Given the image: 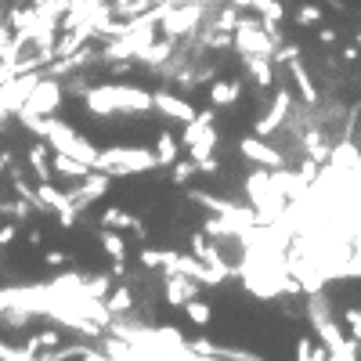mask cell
<instances>
[{
    "instance_id": "11",
    "label": "cell",
    "mask_w": 361,
    "mask_h": 361,
    "mask_svg": "<svg viewBox=\"0 0 361 361\" xmlns=\"http://www.w3.org/2000/svg\"><path fill=\"white\" fill-rule=\"evenodd\" d=\"M105 192H109V173H102V170H90V173L83 177V185L69 192V202H73L76 209H83V206H90L94 199H102Z\"/></svg>"
},
{
    "instance_id": "12",
    "label": "cell",
    "mask_w": 361,
    "mask_h": 361,
    "mask_svg": "<svg viewBox=\"0 0 361 361\" xmlns=\"http://www.w3.org/2000/svg\"><path fill=\"white\" fill-rule=\"evenodd\" d=\"M163 293H166V300H170V307H185L188 300L199 293V282L177 275V271H163Z\"/></svg>"
},
{
    "instance_id": "9",
    "label": "cell",
    "mask_w": 361,
    "mask_h": 361,
    "mask_svg": "<svg viewBox=\"0 0 361 361\" xmlns=\"http://www.w3.org/2000/svg\"><path fill=\"white\" fill-rule=\"evenodd\" d=\"M58 105H62V87H58V80H40L33 87V94L25 98L22 112H29V116H54Z\"/></svg>"
},
{
    "instance_id": "16",
    "label": "cell",
    "mask_w": 361,
    "mask_h": 361,
    "mask_svg": "<svg viewBox=\"0 0 361 361\" xmlns=\"http://www.w3.org/2000/svg\"><path fill=\"white\" fill-rule=\"evenodd\" d=\"M102 250L112 257V271H116V275H123V260H127L123 235H119L116 228H102Z\"/></svg>"
},
{
    "instance_id": "22",
    "label": "cell",
    "mask_w": 361,
    "mask_h": 361,
    "mask_svg": "<svg viewBox=\"0 0 361 361\" xmlns=\"http://www.w3.org/2000/svg\"><path fill=\"white\" fill-rule=\"evenodd\" d=\"M180 311H185V314H188V322H195L199 329H206L209 322H214V311H209V304H206V300H199V296H192Z\"/></svg>"
},
{
    "instance_id": "25",
    "label": "cell",
    "mask_w": 361,
    "mask_h": 361,
    "mask_svg": "<svg viewBox=\"0 0 361 361\" xmlns=\"http://www.w3.org/2000/svg\"><path fill=\"white\" fill-rule=\"evenodd\" d=\"M170 170H173V185H188V180L195 177V170H199V166H195V159H192V163H188V159H177Z\"/></svg>"
},
{
    "instance_id": "30",
    "label": "cell",
    "mask_w": 361,
    "mask_h": 361,
    "mask_svg": "<svg viewBox=\"0 0 361 361\" xmlns=\"http://www.w3.org/2000/svg\"><path fill=\"white\" fill-rule=\"evenodd\" d=\"M357 44H361V33H357Z\"/></svg>"
},
{
    "instance_id": "24",
    "label": "cell",
    "mask_w": 361,
    "mask_h": 361,
    "mask_svg": "<svg viewBox=\"0 0 361 361\" xmlns=\"http://www.w3.org/2000/svg\"><path fill=\"white\" fill-rule=\"evenodd\" d=\"M293 18H296V25H307V29L311 25H322V8L318 4H300Z\"/></svg>"
},
{
    "instance_id": "18",
    "label": "cell",
    "mask_w": 361,
    "mask_h": 361,
    "mask_svg": "<svg viewBox=\"0 0 361 361\" xmlns=\"http://www.w3.org/2000/svg\"><path fill=\"white\" fill-rule=\"evenodd\" d=\"M102 228H116V231H134L137 238H145V224L134 217V214H127V209H105L102 214Z\"/></svg>"
},
{
    "instance_id": "13",
    "label": "cell",
    "mask_w": 361,
    "mask_h": 361,
    "mask_svg": "<svg viewBox=\"0 0 361 361\" xmlns=\"http://www.w3.org/2000/svg\"><path fill=\"white\" fill-rule=\"evenodd\" d=\"M192 253H195L202 264H209L214 271H221V275H235V271H231V264L221 257V250H217V246H209L206 231H195V235H192Z\"/></svg>"
},
{
    "instance_id": "8",
    "label": "cell",
    "mask_w": 361,
    "mask_h": 361,
    "mask_svg": "<svg viewBox=\"0 0 361 361\" xmlns=\"http://www.w3.org/2000/svg\"><path fill=\"white\" fill-rule=\"evenodd\" d=\"M238 152H243L250 163H257L260 170H286V156L279 152V148H271L267 137H257V134L243 137L238 141Z\"/></svg>"
},
{
    "instance_id": "26",
    "label": "cell",
    "mask_w": 361,
    "mask_h": 361,
    "mask_svg": "<svg viewBox=\"0 0 361 361\" xmlns=\"http://www.w3.org/2000/svg\"><path fill=\"white\" fill-rule=\"evenodd\" d=\"M347 336L361 347V307H350L347 311Z\"/></svg>"
},
{
    "instance_id": "28",
    "label": "cell",
    "mask_w": 361,
    "mask_h": 361,
    "mask_svg": "<svg viewBox=\"0 0 361 361\" xmlns=\"http://www.w3.org/2000/svg\"><path fill=\"white\" fill-rule=\"evenodd\" d=\"M318 40H322L325 47H333V44L340 40V33H336V29H329V25H322V29H318Z\"/></svg>"
},
{
    "instance_id": "14",
    "label": "cell",
    "mask_w": 361,
    "mask_h": 361,
    "mask_svg": "<svg viewBox=\"0 0 361 361\" xmlns=\"http://www.w3.org/2000/svg\"><path fill=\"white\" fill-rule=\"evenodd\" d=\"M238 98H243V80H214L209 83V102H214V109H231Z\"/></svg>"
},
{
    "instance_id": "19",
    "label": "cell",
    "mask_w": 361,
    "mask_h": 361,
    "mask_svg": "<svg viewBox=\"0 0 361 361\" xmlns=\"http://www.w3.org/2000/svg\"><path fill=\"white\" fill-rule=\"evenodd\" d=\"M289 73H293V80H296V90L304 94V105H307V109H314L322 98H318V87H314V80H311L307 66L296 58V62H289Z\"/></svg>"
},
{
    "instance_id": "1",
    "label": "cell",
    "mask_w": 361,
    "mask_h": 361,
    "mask_svg": "<svg viewBox=\"0 0 361 361\" xmlns=\"http://www.w3.org/2000/svg\"><path fill=\"white\" fill-rule=\"evenodd\" d=\"M83 102L94 116H145L152 112V90L145 87H127V83H102V87H87Z\"/></svg>"
},
{
    "instance_id": "6",
    "label": "cell",
    "mask_w": 361,
    "mask_h": 361,
    "mask_svg": "<svg viewBox=\"0 0 361 361\" xmlns=\"http://www.w3.org/2000/svg\"><path fill=\"white\" fill-rule=\"evenodd\" d=\"M199 22H202V4H199V0L180 4V8H163V18H159L163 37H170V40H180V37L195 33Z\"/></svg>"
},
{
    "instance_id": "21",
    "label": "cell",
    "mask_w": 361,
    "mask_h": 361,
    "mask_svg": "<svg viewBox=\"0 0 361 361\" xmlns=\"http://www.w3.org/2000/svg\"><path fill=\"white\" fill-rule=\"evenodd\" d=\"M173 260H177V250H152V246L141 250V264L148 271H170Z\"/></svg>"
},
{
    "instance_id": "29",
    "label": "cell",
    "mask_w": 361,
    "mask_h": 361,
    "mask_svg": "<svg viewBox=\"0 0 361 361\" xmlns=\"http://www.w3.org/2000/svg\"><path fill=\"white\" fill-rule=\"evenodd\" d=\"M47 264H66V253H47Z\"/></svg>"
},
{
    "instance_id": "23",
    "label": "cell",
    "mask_w": 361,
    "mask_h": 361,
    "mask_svg": "<svg viewBox=\"0 0 361 361\" xmlns=\"http://www.w3.org/2000/svg\"><path fill=\"white\" fill-rule=\"evenodd\" d=\"M105 307L112 311V318L130 314V311H134V293H130V289H116V293L109 296V304H105Z\"/></svg>"
},
{
    "instance_id": "20",
    "label": "cell",
    "mask_w": 361,
    "mask_h": 361,
    "mask_svg": "<svg viewBox=\"0 0 361 361\" xmlns=\"http://www.w3.org/2000/svg\"><path fill=\"white\" fill-rule=\"evenodd\" d=\"M173 54V40L170 37H163V40H152V44H148L137 58H134V62H141V66H152V69H159L163 62H166V58Z\"/></svg>"
},
{
    "instance_id": "3",
    "label": "cell",
    "mask_w": 361,
    "mask_h": 361,
    "mask_svg": "<svg viewBox=\"0 0 361 361\" xmlns=\"http://www.w3.org/2000/svg\"><path fill=\"white\" fill-rule=\"evenodd\" d=\"M94 170L109 173V177H130V173H148V170H159V159L152 148H141V145H112L98 152Z\"/></svg>"
},
{
    "instance_id": "27",
    "label": "cell",
    "mask_w": 361,
    "mask_h": 361,
    "mask_svg": "<svg viewBox=\"0 0 361 361\" xmlns=\"http://www.w3.org/2000/svg\"><path fill=\"white\" fill-rule=\"evenodd\" d=\"M80 357H83V361H112L102 347H83V350H80Z\"/></svg>"
},
{
    "instance_id": "15",
    "label": "cell",
    "mask_w": 361,
    "mask_h": 361,
    "mask_svg": "<svg viewBox=\"0 0 361 361\" xmlns=\"http://www.w3.org/2000/svg\"><path fill=\"white\" fill-rule=\"evenodd\" d=\"M246 73L257 87H271L275 83V58H264V54H243Z\"/></svg>"
},
{
    "instance_id": "4",
    "label": "cell",
    "mask_w": 361,
    "mask_h": 361,
    "mask_svg": "<svg viewBox=\"0 0 361 361\" xmlns=\"http://www.w3.org/2000/svg\"><path fill=\"white\" fill-rule=\"evenodd\" d=\"M180 145L188 148V156L195 159V166L202 173H214L217 159H214V148H217V127H214V109L195 112V119L185 123V134H180Z\"/></svg>"
},
{
    "instance_id": "7",
    "label": "cell",
    "mask_w": 361,
    "mask_h": 361,
    "mask_svg": "<svg viewBox=\"0 0 361 361\" xmlns=\"http://www.w3.org/2000/svg\"><path fill=\"white\" fill-rule=\"evenodd\" d=\"M289 112H293V94H289L286 87H279V90H275V102H271V109L253 123V134H257V137H271L275 130H282V123L289 119Z\"/></svg>"
},
{
    "instance_id": "5",
    "label": "cell",
    "mask_w": 361,
    "mask_h": 361,
    "mask_svg": "<svg viewBox=\"0 0 361 361\" xmlns=\"http://www.w3.org/2000/svg\"><path fill=\"white\" fill-rule=\"evenodd\" d=\"M231 44H235L238 54H264V58H275V51H279L282 40L271 37L267 25H264L260 18H238V22H235V33H231Z\"/></svg>"
},
{
    "instance_id": "2",
    "label": "cell",
    "mask_w": 361,
    "mask_h": 361,
    "mask_svg": "<svg viewBox=\"0 0 361 361\" xmlns=\"http://www.w3.org/2000/svg\"><path fill=\"white\" fill-rule=\"evenodd\" d=\"M307 322H311V329L318 333V340L329 354H340L343 361H357V343L340 329V322L333 318L322 293H311V300H307Z\"/></svg>"
},
{
    "instance_id": "10",
    "label": "cell",
    "mask_w": 361,
    "mask_h": 361,
    "mask_svg": "<svg viewBox=\"0 0 361 361\" xmlns=\"http://www.w3.org/2000/svg\"><path fill=\"white\" fill-rule=\"evenodd\" d=\"M152 112L166 116V119H177V123H188V119H195V105L185 102L180 94H173V90H152Z\"/></svg>"
},
{
    "instance_id": "17",
    "label": "cell",
    "mask_w": 361,
    "mask_h": 361,
    "mask_svg": "<svg viewBox=\"0 0 361 361\" xmlns=\"http://www.w3.org/2000/svg\"><path fill=\"white\" fill-rule=\"evenodd\" d=\"M152 152H156V159H159V170H170V166L180 159V141H177L170 130H159Z\"/></svg>"
}]
</instances>
